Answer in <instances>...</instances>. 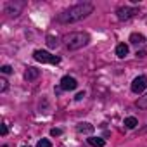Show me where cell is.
<instances>
[{"instance_id": "obj_1", "label": "cell", "mask_w": 147, "mask_h": 147, "mask_svg": "<svg viewBox=\"0 0 147 147\" xmlns=\"http://www.w3.org/2000/svg\"><path fill=\"white\" fill-rule=\"evenodd\" d=\"M94 12V4L90 2H83V4H76L66 11H62L59 16H57V21L62 23V24H71V23H76V21H82L85 19L87 16H90Z\"/></svg>"}, {"instance_id": "obj_2", "label": "cell", "mask_w": 147, "mask_h": 147, "mask_svg": "<svg viewBox=\"0 0 147 147\" xmlns=\"http://www.w3.org/2000/svg\"><path fill=\"white\" fill-rule=\"evenodd\" d=\"M66 49L69 50H78V49H83L90 43V35L88 33H83V31H73V33H67L64 35L62 38Z\"/></svg>"}, {"instance_id": "obj_3", "label": "cell", "mask_w": 147, "mask_h": 147, "mask_svg": "<svg viewBox=\"0 0 147 147\" xmlns=\"http://www.w3.org/2000/svg\"><path fill=\"white\" fill-rule=\"evenodd\" d=\"M33 57H35V61H38V62H49V64H59V62H61V59H59L57 55H52V54H49V52H45V50H35Z\"/></svg>"}, {"instance_id": "obj_4", "label": "cell", "mask_w": 147, "mask_h": 147, "mask_svg": "<svg viewBox=\"0 0 147 147\" xmlns=\"http://www.w3.org/2000/svg\"><path fill=\"white\" fill-rule=\"evenodd\" d=\"M116 14H118V19H119V21H128V19H131L135 14H138V9H137V7H119Z\"/></svg>"}, {"instance_id": "obj_5", "label": "cell", "mask_w": 147, "mask_h": 147, "mask_svg": "<svg viewBox=\"0 0 147 147\" xmlns=\"http://www.w3.org/2000/svg\"><path fill=\"white\" fill-rule=\"evenodd\" d=\"M145 88H147V76L140 75L131 82V92L133 94H142Z\"/></svg>"}, {"instance_id": "obj_6", "label": "cell", "mask_w": 147, "mask_h": 147, "mask_svg": "<svg viewBox=\"0 0 147 147\" xmlns=\"http://www.w3.org/2000/svg\"><path fill=\"white\" fill-rule=\"evenodd\" d=\"M23 9H24V2H9V4L5 5V12H7L11 18L19 16Z\"/></svg>"}, {"instance_id": "obj_7", "label": "cell", "mask_w": 147, "mask_h": 147, "mask_svg": "<svg viewBox=\"0 0 147 147\" xmlns=\"http://www.w3.org/2000/svg\"><path fill=\"white\" fill-rule=\"evenodd\" d=\"M76 87H78V82L73 76H62V80H61V88L62 90H75Z\"/></svg>"}, {"instance_id": "obj_8", "label": "cell", "mask_w": 147, "mask_h": 147, "mask_svg": "<svg viewBox=\"0 0 147 147\" xmlns=\"http://www.w3.org/2000/svg\"><path fill=\"white\" fill-rule=\"evenodd\" d=\"M38 76H40V69H36V67H28L26 73H24V78H26L28 82H33V80H36Z\"/></svg>"}, {"instance_id": "obj_9", "label": "cell", "mask_w": 147, "mask_h": 147, "mask_svg": "<svg viewBox=\"0 0 147 147\" xmlns=\"http://www.w3.org/2000/svg\"><path fill=\"white\" fill-rule=\"evenodd\" d=\"M130 42H131L133 45H144V43H145V36L140 35V33H131V35H130Z\"/></svg>"}, {"instance_id": "obj_10", "label": "cell", "mask_w": 147, "mask_h": 147, "mask_svg": "<svg viewBox=\"0 0 147 147\" xmlns=\"http://www.w3.org/2000/svg\"><path fill=\"white\" fill-rule=\"evenodd\" d=\"M76 131L78 133H92L94 131V125H90V123H80L76 126Z\"/></svg>"}, {"instance_id": "obj_11", "label": "cell", "mask_w": 147, "mask_h": 147, "mask_svg": "<svg viewBox=\"0 0 147 147\" xmlns=\"http://www.w3.org/2000/svg\"><path fill=\"white\" fill-rule=\"evenodd\" d=\"M87 140H88V144H90L92 147H104V145H106V140L100 138V137H88Z\"/></svg>"}, {"instance_id": "obj_12", "label": "cell", "mask_w": 147, "mask_h": 147, "mask_svg": "<svg viewBox=\"0 0 147 147\" xmlns=\"http://www.w3.org/2000/svg\"><path fill=\"white\" fill-rule=\"evenodd\" d=\"M116 55L121 57V59L126 57V55H128V45H126V43H119V45L116 47Z\"/></svg>"}, {"instance_id": "obj_13", "label": "cell", "mask_w": 147, "mask_h": 147, "mask_svg": "<svg viewBox=\"0 0 147 147\" xmlns=\"http://www.w3.org/2000/svg\"><path fill=\"white\" fill-rule=\"evenodd\" d=\"M128 130H133L137 125H138V121H137V118H133V116H128V118H125V123H123Z\"/></svg>"}, {"instance_id": "obj_14", "label": "cell", "mask_w": 147, "mask_h": 147, "mask_svg": "<svg viewBox=\"0 0 147 147\" xmlns=\"http://www.w3.org/2000/svg\"><path fill=\"white\" fill-rule=\"evenodd\" d=\"M137 106H138L140 109H147V94H145L144 97H138V100H137Z\"/></svg>"}, {"instance_id": "obj_15", "label": "cell", "mask_w": 147, "mask_h": 147, "mask_svg": "<svg viewBox=\"0 0 147 147\" xmlns=\"http://www.w3.org/2000/svg\"><path fill=\"white\" fill-rule=\"evenodd\" d=\"M36 147H52V144H50V140H47V138H42V140L36 144Z\"/></svg>"}, {"instance_id": "obj_16", "label": "cell", "mask_w": 147, "mask_h": 147, "mask_svg": "<svg viewBox=\"0 0 147 147\" xmlns=\"http://www.w3.org/2000/svg\"><path fill=\"white\" fill-rule=\"evenodd\" d=\"M5 90H7V80L0 78V92H5Z\"/></svg>"}, {"instance_id": "obj_17", "label": "cell", "mask_w": 147, "mask_h": 147, "mask_svg": "<svg viewBox=\"0 0 147 147\" xmlns=\"http://www.w3.org/2000/svg\"><path fill=\"white\" fill-rule=\"evenodd\" d=\"M0 71H2L4 75H11V73H12V67L5 64V66H2V67H0Z\"/></svg>"}, {"instance_id": "obj_18", "label": "cell", "mask_w": 147, "mask_h": 147, "mask_svg": "<svg viewBox=\"0 0 147 147\" xmlns=\"http://www.w3.org/2000/svg\"><path fill=\"white\" fill-rule=\"evenodd\" d=\"M61 133H62L61 128H52V130H50V135H52V137H59Z\"/></svg>"}, {"instance_id": "obj_19", "label": "cell", "mask_w": 147, "mask_h": 147, "mask_svg": "<svg viewBox=\"0 0 147 147\" xmlns=\"http://www.w3.org/2000/svg\"><path fill=\"white\" fill-rule=\"evenodd\" d=\"M0 133H2V137H5V135L9 133V128H7L5 123H2V130H0Z\"/></svg>"}, {"instance_id": "obj_20", "label": "cell", "mask_w": 147, "mask_h": 147, "mask_svg": "<svg viewBox=\"0 0 147 147\" xmlns=\"http://www.w3.org/2000/svg\"><path fill=\"white\" fill-rule=\"evenodd\" d=\"M83 97H85V94H83V92H80V94H78V95H76V100H82V99H83Z\"/></svg>"}, {"instance_id": "obj_21", "label": "cell", "mask_w": 147, "mask_h": 147, "mask_svg": "<svg viewBox=\"0 0 147 147\" xmlns=\"http://www.w3.org/2000/svg\"><path fill=\"white\" fill-rule=\"evenodd\" d=\"M144 55H145V52H144V50H142V52H138V50H137V57H144Z\"/></svg>"}, {"instance_id": "obj_22", "label": "cell", "mask_w": 147, "mask_h": 147, "mask_svg": "<svg viewBox=\"0 0 147 147\" xmlns=\"http://www.w3.org/2000/svg\"><path fill=\"white\" fill-rule=\"evenodd\" d=\"M24 147H26V145H24Z\"/></svg>"}]
</instances>
